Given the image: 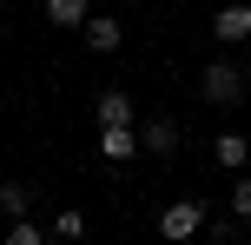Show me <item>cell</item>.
Segmentation results:
<instances>
[{"label": "cell", "instance_id": "13", "mask_svg": "<svg viewBox=\"0 0 251 245\" xmlns=\"http://www.w3.org/2000/svg\"><path fill=\"white\" fill-rule=\"evenodd\" d=\"M231 219L251 225V179H231Z\"/></svg>", "mask_w": 251, "mask_h": 245}, {"label": "cell", "instance_id": "4", "mask_svg": "<svg viewBox=\"0 0 251 245\" xmlns=\"http://www.w3.org/2000/svg\"><path fill=\"white\" fill-rule=\"evenodd\" d=\"M93 126H139V106L126 86H106L100 100H93Z\"/></svg>", "mask_w": 251, "mask_h": 245}, {"label": "cell", "instance_id": "11", "mask_svg": "<svg viewBox=\"0 0 251 245\" xmlns=\"http://www.w3.org/2000/svg\"><path fill=\"white\" fill-rule=\"evenodd\" d=\"M53 239H60V245H79V239H86V212H79V206L53 212Z\"/></svg>", "mask_w": 251, "mask_h": 245}, {"label": "cell", "instance_id": "7", "mask_svg": "<svg viewBox=\"0 0 251 245\" xmlns=\"http://www.w3.org/2000/svg\"><path fill=\"white\" fill-rule=\"evenodd\" d=\"M100 153L113 159V166H126V159L139 153V126H100Z\"/></svg>", "mask_w": 251, "mask_h": 245}, {"label": "cell", "instance_id": "9", "mask_svg": "<svg viewBox=\"0 0 251 245\" xmlns=\"http://www.w3.org/2000/svg\"><path fill=\"white\" fill-rule=\"evenodd\" d=\"M40 13H47V27H86L93 0H40Z\"/></svg>", "mask_w": 251, "mask_h": 245}, {"label": "cell", "instance_id": "5", "mask_svg": "<svg viewBox=\"0 0 251 245\" xmlns=\"http://www.w3.org/2000/svg\"><path fill=\"white\" fill-rule=\"evenodd\" d=\"M212 40H218V47H245V40H251V7H245V0H231V7L212 13Z\"/></svg>", "mask_w": 251, "mask_h": 245}, {"label": "cell", "instance_id": "2", "mask_svg": "<svg viewBox=\"0 0 251 245\" xmlns=\"http://www.w3.org/2000/svg\"><path fill=\"white\" fill-rule=\"evenodd\" d=\"M199 232H205V199H172L159 212V239L165 245H192Z\"/></svg>", "mask_w": 251, "mask_h": 245}, {"label": "cell", "instance_id": "10", "mask_svg": "<svg viewBox=\"0 0 251 245\" xmlns=\"http://www.w3.org/2000/svg\"><path fill=\"white\" fill-rule=\"evenodd\" d=\"M26 206H33V186L26 179H0V212L7 219H26Z\"/></svg>", "mask_w": 251, "mask_h": 245}, {"label": "cell", "instance_id": "6", "mask_svg": "<svg viewBox=\"0 0 251 245\" xmlns=\"http://www.w3.org/2000/svg\"><path fill=\"white\" fill-rule=\"evenodd\" d=\"M79 33H86V47L100 53V60L126 47V20H113V13H86V27H79Z\"/></svg>", "mask_w": 251, "mask_h": 245}, {"label": "cell", "instance_id": "14", "mask_svg": "<svg viewBox=\"0 0 251 245\" xmlns=\"http://www.w3.org/2000/svg\"><path fill=\"white\" fill-rule=\"evenodd\" d=\"M205 232H212V245H238V219H231V212L225 219H205Z\"/></svg>", "mask_w": 251, "mask_h": 245}, {"label": "cell", "instance_id": "12", "mask_svg": "<svg viewBox=\"0 0 251 245\" xmlns=\"http://www.w3.org/2000/svg\"><path fill=\"white\" fill-rule=\"evenodd\" d=\"M0 245H47V232H40L33 219H7V232H0Z\"/></svg>", "mask_w": 251, "mask_h": 245}, {"label": "cell", "instance_id": "1", "mask_svg": "<svg viewBox=\"0 0 251 245\" xmlns=\"http://www.w3.org/2000/svg\"><path fill=\"white\" fill-rule=\"evenodd\" d=\"M199 93L212 106H238L245 93H251V80H245V66H231V60H205L199 66Z\"/></svg>", "mask_w": 251, "mask_h": 245}, {"label": "cell", "instance_id": "8", "mask_svg": "<svg viewBox=\"0 0 251 245\" xmlns=\"http://www.w3.org/2000/svg\"><path fill=\"white\" fill-rule=\"evenodd\" d=\"M212 159H218L225 172H245V166H251V139H245V133H218Z\"/></svg>", "mask_w": 251, "mask_h": 245}, {"label": "cell", "instance_id": "3", "mask_svg": "<svg viewBox=\"0 0 251 245\" xmlns=\"http://www.w3.org/2000/svg\"><path fill=\"white\" fill-rule=\"evenodd\" d=\"M139 146H146L152 159H172L178 146H185V133H178L172 113H159V119H146V126H139Z\"/></svg>", "mask_w": 251, "mask_h": 245}]
</instances>
